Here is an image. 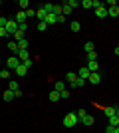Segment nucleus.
<instances>
[{
	"instance_id": "f3484780",
	"label": "nucleus",
	"mask_w": 119,
	"mask_h": 133,
	"mask_svg": "<svg viewBox=\"0 0 119 133\" xmlns=\"http://www.w3.org/2000/svg\"><path fill=\"white\" fill-rule=\"evenodd\" d=\"M87 70H89V72H97V70H99L97 60H95V62H87Z\"/></svg>"
},
{
	"instance_id": "c756f323",
	"label": "nucleus",
	"mask_w": 119,
	"mask_h": 133,
	"mask_svg": "<svg viewBox=\"0 0 119 133\" xmlns=\"http://www.w3.org/2000/svg\"><path fill=\"white\" fill-rule=\"evenodd\" d=\"M12 40H14V42H20V40H24V34L20 32V30H18V32L14 34V36H12Z\"/></svg>"
},
{
	"instance_id": "a211bd4d",
	"label": "nucleus",
	"mask_w": 119,
	"mask_h": 133,
	"mask_svg": "<svg viewBox=\"0 0 119 133\" xmlns=\"http://www.w3.org/2000/svg\"><path fill=\"white\" fill-rule=\"evenodd\" d=\"M2 99H4V101H12V99H14V91L6 89V91H4V95H2Z\"/></svg>"
},
{
	"instance_id": "a19ab883",
	"label": "nucleus",
	"mask_w": 119,
	"mask_h": 133,
	"mask_svg": "<svg viewBox=\"0 0 119 133\" xmlns=\"http://www.w3.org/2000/svg\"><path fill=\"white\" fill-rule=\"evenodd\" d=\"M22 64H24V66H26V68H32V64H34V62H32V60H30V58H28V60H26V62H22Z\"/></svg>"
},
{
	"instance_id": "58836bf2",
	"label": "nucleus",
	"mask_w": 119,
	"mask_h": 133,
	"mask_svg": "<svg viewBox=\"0 0 119 133\" xmlns=\"http://www.w3.org/2000/svg\"><path fill=\"white\" fill-rule=\"evenodd\" d=\"M113 8V6H117V0H107V4H105V8Z\"/></svg>"
},
{
	"instance_id": "79ce46f5",
	"label": "nucleus",
	"mask_w": 119,
	"mask_h": 133,
	"mask_svg": "<svg viewBox=\"0 0 119 133\" xmlns=\"http://www.w3.org/2000/svg\"><path fill=\"white\" fill-rule=\"evenodd\" d=\"M4 36H8V32H6V28H0V38H4Z\"/></svg>"
},
{
	"instance_id": "f257e3e1",
	"label": "nucleus",
	"mask_w": 119,
	"mask_h": 133,
	"mask_svg": "<svg viewBox=\"0 0 119 133\" xmlns=\"http://www.w3.org/2000/svg\"><path fill=\"white\" fill-rule=\"evenodd\" d=\"M79 119H78V115H75L74 111H69L68 115L64 117V127H68V129H72V127H75V123H78Z\"/></svg>"
},
{
	"instance_id": "39448f33",
	"label": "nucleus",
	"mask_w": 119,
	"mask_h": 133,
	"mask_svg": "<svg viewBox=\"0 0 119 133\" xmlns=\"http://www.w3.org/2000/svg\"><path fill=\"white\" fill-rule=\"evenodd\" d=\"M75 74H78V78H81V79H85V82H87V78H89V74H91V72L87 70V66H83V68H79Z\"/></svg>"
},
{
	"instance_id": "c85d7f7f",
	"label": "nucleus",
	"mask_w": 119,
	"mask_h": 133,
	"mask_svg": "<svg viewBox=\"0 0 119 133\" xmlns=\"http://www.w3.org/2000/svg\"><path fill=\"white\" fill-rule=\"evenodd\" d=\"M66 4H68L72 10H74V8H78V6H79V2H78V0H66Z\"/></svg>"
},
{
	"instance_id": "cd10ccee",
	"label": "nucleus",
	"mask_w": 119,
	"mask_h": 133,
	"mask_svg": "<svg viewBox=\"0 0 119 133\" xmlns=\"http://www.w3.org/2000/svg\"><path fill=\"white\" fill-rule=\"evenodd\" d=\"M18 6H20V10H24V12H26V10H28V0H20V2H18Z\"/></svg>"
},
{
	"instance_id": "a18cd8bd",
	"label": "nucleus",
	"mask_w": 119,
	"mask_h": 133,
	"mask_svg": "<svg viewBox=\"0 0 119 133\" xmlns=\"http://www.w3.org/2000/svg\"><path fill=\"white\" fill-rule=\"evenodd\" d=\"M117 117H119V107H117Z\"/></svg>"
},
{
	"instance_id": "0eeeda50",
	"label": "nucleus",
	"mask_w": 119,
	"mask_h": 133,
	"mask_svg": "<svg viewBox=\"0 0 119 133\" xmlns=\"http://www.w3.org/2000/svg\"><path fill=\"white\" fill-rule=\"evenodd\" d=\"M79 121L83 123V125H87V127H91V125H93V123H95V119H93V117H91L89 113H87V115H85V117H81V119H79Z\"/></svg>"
},
{
	"instance_id": "72a5a7b5",
	"label": "nucleus",
	"mask_w": 119,
	"mask_h": 133,
	"mask_svg": "<svg viewBox=\"0 0 119 133\" xmlns=\"http://www.w3.org/2000/svg\"><path fill=\"white\" fill-rule=\"evenodd\" d=\"M81 8H91V0H83V2H79Z\"/></svg>"
},
{
	"instance_id": "473e14b6",
	"label": "nucleus",
	"mask_w": 119,
	"mask_h": 133,
	"mask_svg": "<svg viewBox=\"0 0 119 133\" xmlns=\"http://www.w3.org/2000/svg\"><path fill=\"white\" fill-rule=\"evenodd\" d=\"M18 30L22 34H26V30H28V22H24V24H18Z\"/></svg>"
},
{
	"instance_id": "4468645a",
	"label": "nucleus",
	"mask_w": 119,
	"mask_h": 133,
	"mask_svg": "<svg viewBox=\"0 0 119 133\" xmlns=\"http://www.w3.org/2000/svg\"><path fill=\"white\" fill-rule=\"evenodd\" d=\"M18 60H20V62H26V60H28V50H18Z\"/></svg>"
},
{
	"instance_id": "bb28decb",
	"label": "nucleus",
	"mask_w": 119,
	"mask_h": 133,
	"mask_svg": "<svg viewBox=\"0 0 119 133\" xmlns=\"http://www.w3.org/2000/svg\"><path fill=\"white\" fill-rule=\"evenodd\" d=\"M85 83H87V82H85V79H81V78H78V79H75V82H74V83H72V88H81V85H85Z\"/></svg>"
},
{
	"instance_id": "20e7f679",
	"label": "nucleus",
	"mask_w": 119,
	"mask_h": 133,
	"mask_svg": "<svg viewBox=\"0 0 119 133\" xmlns=\"http://www.w3.org/2000/svg\"><path fill=\"white\" fill-rule=\"evenodd\" d=\"M87 82H89L91 85H97V83H101V76H99L97 72H91L89 78H87Z\"/></svg>"
},
{
	"instance_id": "7c9ffc66",
	"label": "nucleus",
	"mask_w": 119,
	"mask_h": 133,
	"mask_svg": "<svg viewBox=\"0 0 119 133\" xmlns=\"http://www.w3.org/2000/svg\"><path fill=\"white\" fill-rule=\"evenodd\" d=\"M85 56H87V62H95L97 60V54H95V52H89V54H85Z\"/></svg>"
},
{
	"instance_id": "4be33fe9",
	"label": "nucleus",
	"mask_w": 119,
	"mask_h": 133,
	"mask_svg": "<svg viewBox=\"0 0 119 133\" xmlns=\"http://www.w3.org/2000/svg\"><path fill=\"white\" fill-rule=\"evenodd\" d=\"M60 99H62V97H60V91H56V89L50 91V101H60Z\"/></svg>"
},
{
	"instance_id": "c9c22d12",
	"label": "nucleus",
	"mask_w": 119,
	"mask_h": 133,
	"mask_svg": "<svg viewBox=\"0 0 119 133\" xmlns=\"http://www.w3.org/2000/svg\"><path fill=\"white\" fill-rule=\"evenodd\" d=\"M6 24H8V18L0 16V28H6Z\"/></svg>"
},
{
	"instance_id": "c03bdc74",
	"label": "nucleus",
	"mask_w": 119,
	"mask_h": 133,
	"mask_svg": "<svg viewBox=\"0 0 119 133\" xmlns=\"http://www.w3.org/2000/svg\"><path fill=\"white\" fill-rule=\"evenodd\" d=\"M113 133H119V125H117V127H115V129H113Z\"/></svg>"
},
{
	"instance_id": "1a4fd4ad",
	"label": "nucleus",
	"mask_w": 119,
	"mask_h": 133,
	"mask_svg": "<svg viewBox=\"0 0 119 133\" xmlns=\"http://www.w3.org/2000/svg\"><path fill=\"white\" fill-rule=\"evenodd\" d=\"M103 113L107 117H113V115H117V107H113V105H107L105 109H103Z\"/></svg>"
},
{
	"instance_id": "423d86ee",
	"label": "nucleus",
	"mask_w": 119,
	"mask_h": 133,
	"mask_svg": "<svg viewBox=\"0 0 119 133\" xmlns=\"http://www.w3.org/2000/svg\"><path fill=\"white\" fill-rule=\"evenodd\" d=\"M14 20H16L18 24H24L26 20H28V18H26V12H24V10H18L16 16H14Z\"/></svg>"
},
{
	"instance_id": "ddd939ff",
	"label": "nucleus",
	"mask_w": 119,
	"mask_h": 133,
	"mask_svg": "<svg viewBox=\"0 0 119 133\" xmlns=\"http://www.w3.org/2000/svg\"><path fill=\"white\" fill-rule=\"evenodd\" d=\"M8 50H10L12 54H18V42H14V40H10V42H8Z\"/></svg>"
},
{
	"instance_id": "ea45409f",
	"label": "nucleus",
	"mask_w": 119,
	"mask_h": 133,
	"mask_svg": "<svg viewBox=\"0 0 119 133\" xmlns=\"http://www.w3.org/2000/svg\"><path fill=\"white\" fill-rule=\"evenodd\" d=\"M60 97H62V99H68V97H69V91H68V89H64L62 94H60Z\"/></svg>"
},
{
	"instance_id": "dca6fc26",
	"label": "nucleus",
	"mask_w": 119,
	"mask_h": 133,
	"mask_svg": "<svg viewBox=\"0 0 119 133\" xmlns=\"http://www.w3.org/2000/svg\"><path fill=\"white\" fill-rule=\"evenodd\" d=\"M107 14L111 18H117L119 16V6H113V8H107Z\"/></svg>"
},
{
	"instance_id": "49530a36",
	"label": "nucleus",
	"mask_w": 119,
	"mask_h": 133,
	"mask_svg": "<svg viewBox=\"0 0 119 133\" xmlns=\"http://www.w3.org/2000/svg\"><path fill=\"white\" fill-rule=\"evenodd\" d=\"M0 6H2V0H0Z\"/></svg>"
},
{
	"instance_id": "e433bc0d",
	"label": "nucleus",
	"mask_w": 119,
	"mask_h": 133,
	"mask_svg": "<svg viewBox=\"0 0 119 133\" xmlns=\"http://www.w3.org/2000/svg\"><path fill=\"white\" fill-rule=\"evenodd\" d=\"M75 115H78V119H81V117H85V115H87V111H85V109H79L78 113H75Z\"/></svg>"
},
{
	"instance_id": "393cba45",
	"label": "nucleus",
	"mask_w": 119,
	"mask_h": 133,
	"mask_svg": "<svg viewBox=\"0 0 119 133\" xmlns=\"http://www.w3.org/2000/svg\"><path fill=\"white\" fill-rule=\"evenodd\" d=\"M8 89H10V91H16V89H20V83H18V82H14V79H12V82L8 83Z\"/></svg>"
},
{
	"instance_id": "4c0bfd02",
	"label": "nucleus",
	"mask_w": 119,
	"mask_h": 133,
	"mask_svg": "<svg viewBox=\"0 0 119 133\" xmlns=\"http://www.w3.org/2000/svg\"><path fill=\"white\" fill-rule=\"evenodd\" d=\"M46 28H48V24H46V22H38V30H40V32H44Z\"/></svg>"
},
{
	"instance_id": "412c9836",
	"label": "nucleus",
	"mask_w": 119,
	"mask_h": 133,
	"mask_svg": "<svg viewBox=\"0 0 119 133\" xmlns=\"http://www.w3.org/2000/svg\"><path fill=\"white\" fill-rule=\"evenodd\" d=\"M107 119H109V123H107V125H111V127H117V125H119V117H117V115L107 117Z\"/></svg>"
},
{
	"instance_id": "9b49d317",
	"label": "nucleus",
	"mask_w": 119,
	"mask_h": 133,
	"mask_svg": "<svg viewBox=\"0 0 119 133\" xmlns=\"http://www.w3.org/2000/svg\"><path fill=\"white\" fill-rule=\"evenodd\" d=\"M46 16H48V12H46L44 8H38V10H36V18H38L40 22H44V20H46Z\"/></svg>"
},
{
	"instance_id": "f03ea898",
	"label": "nucleus",
	"mask_w": 119,
	"mask_h": 133,
	"mask_svg": "<svg viewBox=\"0 0 119 133\" xmlns=\"http://www.w3.org/2000/svg\"><path fill=\"white\" fill-rule=\"evenodd\" d=\"M6 32H8V36H14V34L18 32V22H16V20H8V24H6Z\"/></svg>"
},
{
	"instance_id": "a878e982",
	"label": "nucleus",
	"mask_w": 119,
	"mask_h": 133,
	"mask_svg": "<svg viewBox=\"0 0 119 133\" xmlns=\"http://www.w3.org/2000/svg\"><path fill=\"white\" fill-rule=\"evenodd\" d=\"M18 50H28V40H26V38L18 42Z\"/></svg>"
},
{
	"instance_id": "f704fd0d",
	"label": "nucleus",
	"mask_w": 119,
	"mask_h": 133,
	"mask_svg": "<svg viewBox=\"0 0 119 133\" xmlns=\"http://www.w3.org/2000/svg\"><path fill=\"white\" fill-rule=\"evenodd\" d=\"M34 16H36V10L28 8V10H26V18H34Z\"/></svg>"
},
{
	"instance_id": "aec40b11",
	"label": "nucleus",
	"mask_w": 119,
	"mask_h": 133,
	"mask_svg": "<svg viewBox=\"0 0 119 133\" xmlns=\"http://www.w3.org/2000/svg\"><path fill=\"white\" fill-rule=\"evenodd\" d=\"M83 50L89 54V52H95V46H93V42H85L83 44Z\"/></svg>"
},
{
	"instance_id": "6e6552de",
	"label": "nucleus",
	"mask_w": 119,
	"mask_h": 133,
	"mask_svg": "<svg viewBox=\"0 0 119 133\" xmlns=\"http://www.w3.org/2000/svg\"><path fill=\"white\" fill-rule=\"evenodd\" d=\"M14 72H16V76H20V78H24V76L28 74V68L24 66V64H20V66H18L16 70H14Z\"/></svg>"
},
{
	"instance_id": "7ed1b4c3",
	"label": "nucleus",
	"mask_w": 119,
	"mask_h": 133,
	"mask_svg": "<svg viewBox=\"0 0 119 133\" xmlns=\"http://www.w3.org/2000/svg\"><path fill=\"white\" fill-rule=\"evenodd\" d=\"M6 64H8V68H10V70H16V68L20 66L22 62L18 60V56H10V58H8V62H6Z\"/></svg>"
},
{
	"instance_id": "f8f14e48",
	"label": "nucleus",
	"mask_w": 119,
	"mask_h": 133,
	"mask_svg": "<svg viewBox=\"0 0 119 133\" xmlns=\"http://www.w3.org/2000/svg\"><path fill=\"white\" fill-rule=\"evenodd\" d=\"M75 79H78V74H75V72H68V74H66V82H68L69 85H72Z\"/></svg>"
},
{
	"instance_id": "5701e85b",
	"label": "nucleus",
	"mask_w": 119,
	"mask_h": 133,
	"mask_svg": "<svg viewBox=\"0 0 119 133\" xmlns=\"http://www.w3.org/2000/svg\"><path fill=\"white\" fill-rule=\"evenodd\" d=\"M69 28H72V32H79V30H81V24L74 20V22H69Z\"/></svg>"
},
{
	"instance_id": "2eb2a0df",
	"label": "nucleus",
	"mask_w": 119,
	"mask_h": 133,
	"mask_svg": "<svg viewBox=\"0 0 119 133\" xmlns=\"http://www.w3.org/2000/svg\"><path fill=\"white\" fill-rule=\"evenodd\" d=\"M44 22L46 24H58V16H56V14H48Z\"/></svg>"
},
{
	"instance_id": "6ab92c4d",
	"label": "nucleus",
	"mask_w": 119,
	"mask_h": 133,
	"mask_svg": "<svg viewBox=\"0 0 119 133\" xmlns=\"http://www.w3.org/2000/svg\"><path fill=\"white\" fill-rule=\"evenodd\" d=\"M54 89H56V91H60V94H62L64 89H66V83H64V82H60V79H58V82L54 83Z\"/></svg>"
},
{
	"instance_id": "2f4dec72",
	"label": "nucleus",
	"mask_w": 119,
	"mask_h": 133,
	"mask_svg": "<svg viewBox=\"0 0 119 133\" xmlns=\"http://www.w3.org/2000/svg\"><path fill=\"white\" fill-rule=\"evenodd\" d=\"M0 78H2V79H8V78H10V72H8V70H0Z\"/></svg>"
},
{
	"instance_id": "37998d69",
	"label": "nucleus",
	"mask_w": 119,
	"mask_h": 133,
	"mask_svg": "<svg viewBox=\"0 0 119 133\" xmlns=\"http://www.w3.org/2000/svg\"><path fill=\"white\" fill-rule=\"evenodd\" d=\"M113 54H115V56H119V46H117V48L113 50Z\"/></svg>"
},
{
	"instance_id": "9d476101",
	"label": "nucleus",
	"mask_w": 119,
	"mask_h": 133,
	"mask_svg": "<svg viewBox=\"0 0 119 133\" xmlns=\"http://www.w3.org/2000/svg\"><path fill=\"white\" fill-rule=\"evenodd\" d=\"M95 16H97V18H105V16H107V8H105V6L95 8Z\"/></svg>"
},
{
	"instance_id": "b1692460",
	"label": "nucleus",
	"mask_w": 119,
	"mask_h": 133,
	"mask_svg": "<svg viewBox=\"0 0 119 133\" xmlns=\"http://www.w3.org/2000/svg\"><path fill=\"white\" fill-rule=\"evenodd\" d=\"M68 14H72V8L64 2V4H62V16H68Z\"/></svg>"
},
{
	"instance_id": "de8ad7c7",
	"label": "nucleus",
	"mask_w": 119,
	"mask_h": 133,
	"mask_svg": "<svg viewBox=\"0 0 119 133\" xmlns=\"http://www.w3.org/2000/svg\"><path fill=\"white\" fill-rule=\"evenodd\" d=\"M0 64H2V62H0Z\"/></svg>"
}]
</instances>
